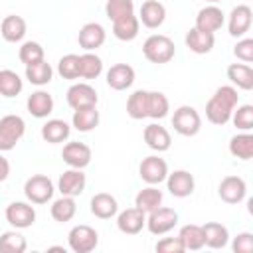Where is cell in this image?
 Instances as JSON below:
<instances>
[{"mask_svg": "<svg viewBox=\"0 0 253 253\" xmlns=\"http://www.w3.org/2000/svg\"><path fill=\"white\" fill-rule=\"evenodd\" d=\"M237 103H239L237 89L233 85H221L215 89V93L206 103V119L211 125L223 126L229 123L231 113L237 107Z\"/></svg>", "mask_w": 253, "mask_h": 253, "instance_id": "cell-1", "label": "cell"}, {"mask_svg": "<svg viewBox=\"0 0 253 253\" xmlns=\"http://www.w3.org/2000/svg\"><path fill=\"white\" fill-rule=\"evenodd\" d=\"M174 53H176V45L164 34H152L142 43V55L150 63H156V65H162V63L172 61Z\"/></svg>", "mask_w": 253, "mask_h": 253, "instance_id": "cell-2", "label": "cell"}, {"mask_svg": "<svg viewBox=\"0 0 253 253\" xmlns=\"http://www.w3.org/2000/svg\"><path fill=\"white\" fill-rule=\"evenodd\" d=\"M26 132V123L20 115H6L0 119V152L12 150Z\"/></svg>", "mask_w": 253, "mask_h": 253, "instance_id": "cell-3", "label": "cell"}, {"mask_svg": "<svg viewBox=\"0 0 253 253\" xmlns=\"http://www.w3.org/2000/svg\"><path fill=\"white\" fill-rule=\"evenodd\" d=\"M172 126L182 136H196L202 128V117L194 107L182 105L172 115Z\"/></svg>", "mask_w": 253, "mask_h": 253, "instance_id": "cell-4", "label": "cell"}, {"mask_svg": "<svg viewBox=\"0 0 253 253\" xmlns=\"http://www.w3.org/2000/svg\"><path fill=\"white\" fill-rule=\"evenodd\" d=\"M53 192H55L53 182L43 174H34L24 184V194L30 204H38V206L47 204L53 198Z\"/></svg>", "mask_w": 253, "mask_h": 253, "instance_id": "cell-5", "label": "cell"}, {"mask_svg": "<svg viewBox=\"0 0 253 253\" xmlns=\"http://www.w3.org/2000/svg\"><path fill=\"white\" fill-rule=\"evenodd\" d=\"M67 243H69V249L75 253H91L99 245V233L91 225L79 223L69 229Z\"/></svg>", "mask_w": 253, "mask_h": 253, "instance_id": "cell-6", "label": "cell"}, {"mask_svg": "<svg viewBox=\"0 0 253 253\" xmlns=\"http://www.w3.org/2000/svg\"><path fill=\"white\" fill-rule=\"evenodd\" d=\"M178 223V213L172 208H164L158 206L156 210H152L150 213H146V229L152 235H164L170 229H174Z\"/></svg>", "mask_w": 253, "mask_h": 253, "instance_id": "cell-7", "label": "cell"}, {"mask_svg": "<svg viewBox=\"0 0 253 253\" xmlns=\"http://www.w3.org/2000/svg\"><path fill=\"white\" fill-rule=\"evenodd\" d=\"M138 176L146 184L156 186V184H160V182L166 180V176H168V164L158 154H150V156L142 158V162L138 166Z\"/></svg>", "mask_w": 253, "mask_h": 253, "instance_id": "cell-8", "label": "cell"}, {"mask_svg": "<svg viewBox=\"0 0 253 253\" xmlns=\"http://www.w3.org/2000/svg\"><path fill=\"white\" fill-rule=\"evenodd\" d=\"M6 221L16 229H26L36 221V210L28 202H12L6 206Z\"/></svg>", "mask_w": 253, "mask_h": 253, "instance_id": "cell-9", "label": "cell"}, {"mask_svg": "<svg viewBox=\"0 0 253 253\" xmlns=\"http://www.w3.org/2000/svg\"><path fill=\"white\" fill-rule=\"evenodd\" d=\"M67 105L75 111V109H85V107H97L99 97L95 87H91L89 83H73L67 93H65Z\"/></svg>", "mask_w": 253, "mask_h": 253, "instance_id": "cell-10", "label": "cell"}, {"mask_svg": "<svg viewBox=\"0 0 253 253\" xmlns=\"http://www.w3.org/2000/svg\"><path fill=\"white\" fill-rule=\"evenodd\" d=\"M164 182H166L168 192L174 198H188V196L194 194V188H196V180H194V176L188 170L168 172V176H166Z\"/></svg>", "mask_w": 253, "mask_h": 253, "instance_id": "cell-11", "label": "cell"}, {"mask_svg": "<svg viewBox=\"0 0 253 253\" xmlns=\"http://www.w3.org/2000/svg\"><path fill=\"white\" fill-rule=\"evenodd\" d=\"M217 194L225 204H239L247 196V184L241 176H225L217 186Z\"/></svg>", "mask_w": 253, "mask_h": 253, "instance_id": "cell-12", "label": "cell"}, {"mask_svg": "<svg viewBox=\"0 0 253 253\" xmlns=\"http://www.w3.org/2000/svg\"><path fill=\"white\" fill-rule=\"evenodd\" d=\"M85 186H87V178H85V174H83L81 168H69L57 180V190L61 192V196L75 198V196L83 194Z\"/></svg>", "mask_w": 253, "mask_h": 253, "instance_id": "cell-13", "label": "cell"}, {"mask_svg": "<svg viewBox=\"0 0 253 253\" xmlns=\"http://www.w3.org/2000/svg\"><path fill=\"white\" fill-rule=\"evenodd\" d=\"M146 225V213L142 210L134 208H126L121 213H117V227L119 231L126 233V235H136L142 231V227Z\"/></svg>", "mask_w": 253, "mask_h": 253, "instance_id": "cell-14", "label": "cell"}, {"mask_svg": "<svg viewBox=\"0 0 253 253\" xmlns=\"http://www.w3.org/2000/svg\"><path fill=\"white\" fill-rule=\"evenodd\" d=\"M251 22H253V12L247 4H239L235 6L231 12H229V20H227V30H229V36L233 38H243L249 28H251Z\"/></svg>", "mask_w": 253, "mask_h": 253, "instance_id": "cell-15", "label": "cell"}, {"mask_svg": "<svg viewBox=\"0 0 253 253\" xmlns=\"http://www.w3.org/2000/svg\"><path fill=\"white\" fill-rule=\"evenodd\" d=\"M105 40H107V32L99 22H87L77 34L79 47H83L85 51H95L105 43Z\"/></svg>", "mask_w": 253, "mask_h": 253, "instance_id": "cell-16", "label": "cell"}, {"mask_svg": "<svg viewBox=\"0 0 253 253\" xmlns=\"http://www.w3.org/2000/svg\"><path fill=\"white\" fill-rule=\"evenodd\" d=\"M61 158L69 168H85L91 162V148L85 142H67L61 150Z\"/></svg>", "mask_w": 253, "mask_h": 253, "instance_id": "cell-17", "label": "cell"}, {"mask_svg": "<svg viewBox=\"0 0 253 253\" xmlns=\"http://www.w3.org/2000/svg\"><path fill=\"white\" fill-rule=\"evenodd\" d=\"M166 20V8L158 0H144L138 10V22L150 30H156Z\"/></svg>", "mask_w": 253, "mask_h": 253, "instance_id": "cell-18", "label": "cell"}, {"mask_svg": "<svg viewBox=\"0 0 253 253\" xmlns=\"http://www.w3.org/2000/svg\"><path fill=\"white\" fill-rule=\"evenodd\" d=\"M225 18H223V12L221 8H217L215 4H210V6H204L198 16H196V26L198 30L202 32H210V34H215L217 30H221Z\"/></svg>", "mask_w": 253, "mask_h": 253, "instance_id": "cell-19", "label": "cell"}, {"mask_svg": "<svg viewBox=\"0 0 253 253\" xmlns=\"http://www.w3.org/2000/svg\"><path fill=\"white\" fill-rule=\"evenodd\" d=\"M134 69L128 63H115L107 71V85L115 91H125L134 83Z\"/></svg>", "mask_w": 253, "mask_h": 253, "instance_id": "cell-20", "label": "cell"}, {"mask_svg": "<svg viewBox=\"0 0 253 253\" xmlns=\"http://www.w3.org/2000/svg\"><path fill=\"white\" fill-rule=\"evenodd\" d=\"M91 213L99 219H111L119 213V202L115 196L107 194V192H99L91 198Z\"/></svg>", "mask_w": 253, "mask_h": 253, "instance_id": "cell-21", "label": "cell"}, {"mask_svg": "<svg viewBox=\"0 0 253 253\" xmlns=\"http://www.w3.org/2000/svg\"><path fill=\"white\" fill-rule=\"evenodd\" d=\"M142 138H144L146 146L152 148V150H156V152H166L170 148V144H172L170 132L164 126L156 125V123H150L148 126H144Z\"/></svg>", "mask_w": 253, "mask_h": 253, "instance_id": "cell-22", "label": "cell"}, {"mask_svg": "<svg viewBox=\"0 0 253 253\" xmlns=\"http://www.w3.org/2000/svg\"><path fill=\"white\" fill-rule=\"evenodd\" d=\"M26 107H28V113H30L32 117H36V119H45V117H49L51 111H53V97H51L47 91L38 89V91H34V93L28 97Z\"/></svg>", "mask_w": 253, "mask_h": 253, "instance_id": "cell-23", "label": "cell"}, {"mask_svg": "<svg viewBox=\"0 0 253 253\" xmlns=\"http://www.w3.org/2000/svg\"><path fill=\"white\" fill-rule=\"evenodd\" d=\"M204 231V247L210 249H223L229 243V231L225 225L217 223V221H208L202 225Z\"/></svg>", "mask_w": 253, "mask_h": 253, "instance_id": "cell-24", "label": "cell"}, {"mask_svg": "<svg viewBox=\"0 0 253 253\" xmlns=\"http://www.w3.org/2000/svg\"><path fill=\"white\" fill-rule=\"evenodd\" d=\"M26 30H28L26 20H24L22 16H16V14L6 16V18L2 20V24H0V34H2V38H4L8 43H18V42H22L24 36H26Z\"/></svg>", "mask_w": 253, "mask_h": 253, "instance_id": "cell-25", "label": "cell"}, {"mask_svg": "<svg viewBox=\"0 0 253 253\" xmlns=\"http://www.w3.org/2000/svg\"><path fill=\"white\" fill-rule=\"evenodd\" d=\"M213 43H215V36L210 34V32H202L198 28H192L186 34V45H188V49L194 51V53H198V55L210 53L213 49Z\"/></svg>", "mask_w": 253, "mask_h": 253, "instance_id": "cell-26", "label": "cell"}, {"mask_svg": "<svg viewBox=\"0 0 253 253\" xmlns=\"http://www.w3.org/2000/svg\"><path fill=\"white\" fill-rule=\"evenodd\" d=\"M138 30H140V22H138V16L134 14L123 16L113 22V36L121 42H132L138 36Z\"/></svg>", "mask_w": 253, "mask_h": 253, "instance_id": "cell-27", "label": "cell"}, {"mask_svg": "<svg viewBox=\"0 0 253 253\" xmlns=\"http://www.w3.org/2000/svg\"><path fill=\"white\" fill-rule=\"evenodd\" d=\"M69 132H71V128L63 119H49L42 126V138L49 144H59V142L67 140Z\"/></svg>", "mask_w": 253, "mask_h": 253, "instance_id": "cell-28", "label": "cell"}, {"mask_svg": "<svg viewBox=\"0 0 253 253\" xmlns=\"http://www.w3.org/2000/svg\"><path fill=\"white\" fill-rule=\"evenodd\" d=\"M227 79L237 89H243V91L253 89V69L247 63H231L227 67Z\"/></svg>", "mask_w": 253, "mask_h": 253, "instance_id": "cell-29", "label": "cell"}, {"mask_svg": "<svg viewBox=\"0 0 253 253\" xmlns=\"http://www.w3.org/2000/svg\"><path fill=\"white\" fill-rule=\"evenodd\" d=\"M126 115L134 121H142L148 117V91L136 89L126 99Z\"/></svg>", "mask_w": 253, "mask_h": 253, "instance_id": "cell-30", "label": "cell"}, {"mask_svg": "<svg viewBox=\"0 0 253 253\" xmlns=\"http://www.w3.org/2000/svg\"><path fill=\"white\" fill-rule=\"evenodd\" d=\"M99 111L97 107H85V109H75L71 117V125L79 132H89L99 125Z\"/></svg>", "mask_w": 253, "mask_h": 253, "instance_id": "cell-31", "label": "cell"}, {"mask_svg": "<svg viewBox=\"0 0 253 253\" xmlns=\"http://www.w3.org/2000/svg\"><path fill=\"white\" fill-rule=\"evenodd\" d=\"M162 192L156 188V186H146V188H142L136 196H134V206L138 208V210H142L144 213H150L152 210H156L158 206H162Z\"/></svg>", "mask_w": 253, "mask_h": 253, "instance_id": "cell-32", "label": "cell"}, {"mask_svg": "<svg viewBox=\"0 0 253 253\" xmlns=\"http://www.w3.org/2000/svg\"><path fill=\"white\" fill-rule=\"evenodd\" d=\"M51 217L59 223H65V221H71L77 213V204H75V198L71 196H61L57 198L53 204H51V210H49Z\"/></svg>", "mask_w": 253, "mask_h": 253, "instance_id": "cell-33", "label": "cell"}, {"mask_svg": "<svg viewBox=\"0 0 253 253\" xmlns=\"http://www.w3.org/2000/svg\"><path fill=\"white\" fill-rule=\"evenodd\" d=\"M229 152L239 160H251L253 158V134L247 130V132H239L231 136Z\"/></svg>", "mask_w": 253, "mask_h": 253, "instance_id": "cell-34", "label": "cell"}, {"mask_svg": "<svg viewBox=\"0 0 253 253\" xmlns=\"http://www.w3.org/2000/svg\"><path fill=\"white\" fill-rule=\"evenodd\" d=\"M24 89L22 77L12 69H0V95L6 99L18 97Z\"/></svg>", "mask_w": 253, "mask_h": 253, "instance_id": "cell-35", "label": "cell"}, {"mask_svg": "<svg viewBox=\"0 0 253 253\" xmlns=\"http://www.w3.org/2000/svg\"><path fill=\"white\" fill-rule=\"evenodd\" d=\"M103 73V59L93 53V51H85L83 55H79V77L81 79H97Z\"/></svg>", "mask_w": 253, "mask_h": 253, "instance_id": "cell-36", "label": "cell"}, {"mask_svg": "<svg viewBox=\"0 0 253 253\" xmlns=\"http://www.w3.org/2000/svg\"><path fill=\"white\" fill-rule=\"evenodd\" d=\"M51 77H53V69L45 59H42L38 63H32V65H26V79L32 85L43 87L51 81Z\"/></svg>", "mask_w": 253, "mask_h": 253, "instance_id": "cell-37", "label": "cell"}, {"mask_svg": "<svg viewBox=\"0 0 253 253\" xmlns=\"http://www.w3.org/2000/svg\"><path fill=\"white\" fill-rule=\"evenodd\" d=\"M182 245H184V251H198L204 247V231H202V225H196V223H188L180 229L178 233Z\"/></svg>", "mask_w": 253, "mask_h": 253, "instance_id": "cell-38", "label": "cell"}, {"mask_svg": "<svg viewBox=\"0 0 253 253\" xmlns=\"http://www.w3.org/2000/svg\"><path fill=\"white\" fill-rule=\"evenodd\" d=\"M170 103L162 91H148V119L160 121L168 115Z\"/></svg>", "mask_w": 253, "mask_h": 253, "instance_id": "cell-39", "label": "cell"}, {"mask_svg": "<svg viewBox=\"0 0 253 253\" xmlns=\"http://www.w3.org/2000/svg\"><path fill=\"white\" fill-rule=\"evenodd\" d=\"M28 241L20 231H4L0 235V253H24Z\"/></svg>", "mask_w": 253, "mask_h": 253, "instance_id": "cell-40", "label": "cell"}, {"mask_svg": "<svg viewBox=\"0 0 253 253\" xmlns=\"http://www.w3.org/2000/svg\"><path fill=\"white\" fill-rule=\"evenodd\" d=\"M18 57L24 65H32V63L45 59V51H43L42 43H38V42H24L18 49Z\"/></svg>", "mask_w": 253, "mask_h": 253, "instance_id": "cell-41", "label": "cell"}, {"mask_svg": "<svg viewBox=\"0 0 253 253\" xmlns=\"http://www.w3.org/2000/svg\"><path fill=\"white\" fill-rule=\"evenodd\" d=\"M57 73L63 79H69V81L79 79V55L77 53H67V55L59 57V61H57Z\"/></svg>", "mask_w": 253, "mask_h": 253, "instance_id": "cell-42", "label": "cell"}, {"mask_svg": "<svg viewBox=\"0 0 253 253\" xmlns=\"http://www.w3.org/2000/svg\"><path fill=\"white\" fill-rule=\"evenodd\" d=\"M105 14L111 22L123 18V16H128V14H134V2L132 0H107L105 4Z\"/></svg>", "mask_w": 253, "mask_h": 253, "instance_id": "cell-43", "label": "cell"}, {"mask_svg": "<svg viewBox=\"0 0 253 253\" xmlns=\"http://www.w3.org/2000/svg\"><path fill=\"white\" fill-rule=\"evenodd\" d=\"M233 121V126L247 132L253 128V107L251 105H241V107H235L233 113H231V119Z\"/></svg>", "mask_w": 253, "mask_h": 253, "instance_id": "cell-44", "label": "cell"}, {"mask_svg": "<svg viewBox=\"0 0 253 253\" xmlns=\"http://www.w3.org/2000/svg\"><path fill=\"white\" fill-rule=\"evenodd\" d=\"M231 249H233V253H251L253 251V233H249V231L237 233L231 241Z\"/></svg>", "mask_w": 253, "mask_h": 253, "instance_id": "cell-45", "label": "cell"}, {"mask_svg": "<svg viewBox=\"0 0 253 253\" xmlns=\"http://www.w3.org/2000/svg\"><path fill=\"white\" fill-rule=\"evenodd\" d=\"M233 55L245 63H251L253 61V40L251 38H243L235 43L233 47Z\"/></svg>", "mask_w": 253, "mask_h": 253, "instance_id": "cell-46", "label": "cell"}, {"mask_svg": "<svg viewBox=\"0 0 253 253\" xmlns=\"http://www.w3.org/2000/svg\"><path fill=\"white\" fill-rule=\"evenodd\" d=\"M158 253H182L184 251V245L180 241V237H162L156 247H154Z\"/></svg>", "mask_w": 253, "mask_h": 253, "instance_id": "cell-47", "label": "cell"}, {"mask_svg": "<svg viewBox=\"0 0 253 253\" xmlns=\"http://www.w3.org/2000/svg\"><path fill=\"white\" fill-rule=\"evenodd\" d=\"M8 176H10V162L0 154V182H4Z\"/></svg>", "mask_w": 253, "mask_h": 253, "instance_id": "cell-48", "label": "cell"}, {"mask_svg": "<svg viewBox=\"0 0 253 253\" xmlns=\"http://www.w3.org/2000/svg\"><path fill=\"white\" fill-rule=\"evenodd\" d=\"M208 2H211V4H215V2H221V0H208Z\"/></svg>", "mask_w": 253, "mask_h": 253, "instance_id": "cell-49", "label": "cell"}]
</instances>
